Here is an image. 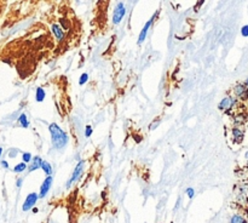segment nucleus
<instances>
[{
    "label": "nucleus",
    "mask_w": 248,
    "mask_h": 223,
    "mask_svg": "<svg viewBox=\"0 0 248 223\" xmlns=\"http://www.w3.org/2000/svg\"><path fill=\"white\" fill-rule=\"evenodd\" d=\"M50 134H51V139H52V144L56 149H62L64 148L68 143V136L64 131H63L57 124H51L50 127Z\"/></svg>",
    "instance_id": "1"
},
{
    "label": "nucleus",
    "mask_w": 248,
    "mask_h": 223,
    "mask_svg": "<svg viewBox=\"0 0 248 223\" xmlns=\"http://www.w3.org/2000/svg\"><path fill=\"white\" fill-rule=\"evenodd\" d=\"M84 167H85V161L84 160H80L79 164L76 165V167H75V170L73 172V175H71V177L69 178V181H68L67 184H66L67 188H69L71 184H73L74 182H76V181L80 178V176H81L82 172H84Z\"/></svg>",
    "instance_id": "2"
},
{
    "label": "nucleus",
    "mask_w": 248,
    "mask_h": 223,
    "mask_svg": "<svg viewBox=\"0 0 248 223\" xmlns=\"http://www.w3.org/2000/svg\"><path fill=\"white\" fill-rule=\"evenodd\" d=\"M126 15V6L124 3H119L115 9H114V13H113V23L114 24H119L121 22V20L125 17Z\"/></svg>",
    "instance_id": "3"
},
{
    "label": "nucleus",
    "mask_w": 248,
    "mask_h": 223,
    "mask_svg": "<svg viewBox=\"0 0 248 223\" xmlns=\"http://www.w3.org/2000/svg\"><path fill=\"white\" fill-rule=\"evenodd\" d=\"M38 199H39V194H36V193H30V194H28L27 198H26V200H24V203H23L22 210H23V211H29L30 209H33L34 205H35L36 201H38Z\"/></svg>",
    "instance_id": "4"
},
{
    "label": "nucleus",
    "mask_w": 248,
    "mask_h": 223,
    "mask_svg": "<svg viewBox=\"0 0 248 223\" xmlns=\"http://www.w3.org/2000/svg\"><path fill=\"white\" fill-rule=\"evenodd\" d=\"M52 181H53L52 176H47V177H46V179H45L44 182H43L41 187H40L39 198H45V196H46V194L49 193L50 188H51V186H52Z\"/></svg>",
    "instance_id": "5"
},
{
    "label": "nucleus",
    "mask_w": 248,
    "mask_h": 223,
    "mask_svg": "<svg viewBox=\"0 0 248 223\" xmlns=\"http://www.w3.org/2000/svg\"><path fill=\"white\" fill-rule=\"evenodd\" d=\"M154 18L155 17H153V18H150L147 23H145V26L143 27V29L140 30V34H139V38H138V44H142L144 40H145V38H147V34H148V30H149V28H150V26L153 24V22H154Z\"/></svg>",
    "instance_id": "6"
},
{
    "label": "nucleus",
    "mask_w": 248,
    "mask_h": 223,
    "mask_svg": "<svg viewBox=\"0 0 248 223\" xmlns=\"http://www.w3.org/2000/svg\"><path fill=\"white\" fill-rule=\"evenodd\" d=\"M41 164H43V160L40 156H34V158H31V161H30V165H29V172H33L38 169L41 167Z\"/></svg>",
    "instance_id": "7"
},
{
    "label": "nucleus",
    "mask_w": 248,
    "mask_h": 223,
    "mask_svg": "<svg viewBox=\"0 0 248 223\" xmlns=\"http://www.w3.org/2000/svg\"><path fill=\"white\" fill-rule=\"evenodd\" d=\"M51 29H52V33L54 34V37H56L57 40H62L63 38H64V33H63V30L61 29V27L58 26V24H52Z\"/></svg>",
    "instance_id": "8"
},
{
    "label": "nucleus",
    "mask_w": 248,
    "mask_h": 223,
    "mask_svg": "<svg viewBox=\"0 0 248 223\" xmlns=\"http://www.w3.org/2000/svg\"><path fill=\"white\" fill-rule=\"evenodd\" d=\"M234 104V100L231 97H225L224 100H221L219 104V109H229L231 106Z\"/></svg>",
    "instance_id": "9"
},
{
    "label": "nucleus",
    "mask_w": 248,
    "mask_h": 223,
    "mask_svg": "<svg viewBox=\"0 0 248 223\" xmlns=\"http://www.w3.org/2000/svg\"><path fill=\"white\" fill-rule=\"evenodd\" d=\"M45 96H46V94H45V91H44V89H43V87H38V89H36V94H35V100H36V102H43V101L45 100Z\"/></svg>",
    "instance_id": "10"
},
{
    "label": "nucleus",
    "mask_w": 248,
    "mask_h": 223,
    "mask_svg": "<svg viewBox=\"0 0 248 223\" xmlns=\"http://www.w3.org/2000/svg\"><path fill=\"white\" fill-rule=\"evenodd\" d=\"M41 169L44 170V172L46 173L47 176H51V173H52V166H51V164H50L49 161H43Z\"/></svg>",
    "instance_id": "11"
},
{
    "label": "nucleus",
    "mask_w": 248,
    "mask_h": 223,
    "mask_svg": "<svg viewBox=\"0 0 248 223\" xmlns=\"http://www.w3.org/2000/svg\"><path fill=\"white\" fill-rule=\"evenodd\" d=\"M18 122H21V125H22L23 127H28V126H29V121H28L27 115H26L24 113L21 114V117H20V119H18Z\"/></svg>",
    "instance_id": "12"
},
{
    "label": "nucleus",
    "mask_w": 248,
    "mask_h": 223,
    "mask_svg": "<svg viewBox=\"0 0 248 223\" xmlns=\"http://www.w3.org/2000/svg\"><path fill=\"white\" fill-rule=\"evenodd\" d=\"M230 223H247V222L242 216H240V215H234V216L231 217Z\"/></svg>",
    "instance_id": "13"
},
{
    "label": "nucleus",
    "mask_w": 248,
    "mask_h": 223,
    "mask_svg": "<svg viewBox=\"0 0 248 223\" xmlns=\"http://www.w3.org/2000/svg\"><path fill=\"white\" fill-rule=\"evenodd\" d=\"M27 169V164H24V163H20V164H17L16 166L13 167V171L15 172H23Z\"/></svg>",
    "instance_id": "14"
},
{
    "label": "nucleus",
    "mask_w": 248,
    "mask_h": 223,
    "mask_svg": "<svg viewBox=\"0 0 248 223\" xmlns=\"http://www.w3.org/2000/svg\"><path fill=\"white\" fill-rule=\"evenodd\" d=\"M234 137H235V141L241 142V139H242V132L240 131V130H237V129H235L234 130Z\"/></svg>",
    "instance_id": "15"
},
{
    "label": "nucleus",
    "mask_w": 248,
    "mask_h": 223,
    "mask_svg": "<svg viewBox=\"0 0 248 223\" xmlns=\"http://www.w3.org/2000/svg\"><path fill=\"white\" fill-rule=\"evenodd\" d=\"M87 80H89V74L84 73V74H81V77H80V79H79V84L80 85H84Z\"/></svg>",
    "instance_id": "16"
},
{
    "label": "nucleus",
    "mask_w": 248,
    "mask_h": 223,
    "mask_svg": "<svg viewBox=\"0 0 248 223\" xmlns=\"http://www.w3.org/2000/svg\"><path fill=\"white\" fill-rule=\"evenodd\" d=\"M22 159H23V163H24V164L30 163V161H31V154H30V153H23Z\"/></svg>",
    "instance_id": "17"
},
{
    "label": "nucleus",
    "mask_w": 248,
    "mask_h": 223,
    "mask_svg": "<svg viewBox=\"0 0 248 223\" xmlns=\"http://www.w3.org/2000/svg\"><path fill=\"white\" fill-rule=\"evenodd\" d=\"M235 92H236V95H238V96L243 95V94H245V86H242V85H237V86L235 87Z\"/></svg>",
    "instance_id": "18"
},
{
    "label": "nucleus",
    "mask_w": 248,
    "mask_h": 223,
    "mask_svg": "<svg viewBox=\"0 0 248 223\" xmlns=\"http://www.w3.org/2000/svg\"><path fill=\"white\" fill-rule=\"evenodd\" d=\"M185 192H187V194H188V196L190 198V199H193V198H194V195H195L194 189H193V188H188Z\"/></svg>",
    "instance_id": "19"
},
{
    "label": "nucleus",
    "mask_w": 248,
    "mask_h": 223,
    "mask_svg": "<svg viewBox=\"0 0 248 223\" xmlns=\"http://www.w3.org/2000/svg\"><path fill=\"white\" fill-rule=\"evenodd\" d=\"M91 135H92V127L90 125H87L86 126V131H85V136L86 137H90Z\"/></svg>",
    "instance_id": "20"
},
{
    "label": "nucleus",
    "mask_w": 248,
    "mask_h": 223,
    "mask_svg": "<svg viewBox=\"0 0 248 223\" xmlns=\"http://www.w3.org/2000/svg\"><path fill=\"white\" fill-rule=\"evenodd\" d=\"M241 34H242L243 37H248V24H247V26H243V27H242Z\"/></svg>",
    "instance_id": "21"
},
{
    "label": "nucleus",
    "mask_w": 248,
    "mask_h": 223,
    "mask_svg": "<svg viewBox=\"0 0 248 223\" xmlns=\"http://www.w3.org/2000/svg\"><path fill=\"white\" fill-rule=\"evenodd\" d=\"M17 154H18V151H17V149H12V151L9 153V156H10V158H15V156L17 155Z\"/></svg>",
    "instance_id": "22"
},
{
    "label": "nucleus",
    "mask_w": 248,
    "mask_h": 223,
    "mask_svg": "<svg viewBox=\"0 0 248 223\" xmlns=\"http://www.w3.org/2000/svg\"><path fill=\"white\" fill-rule=\"evenodd\" d=\"M61 22H62L63 24H64V26H63V28H66V29H68V28H69L68 22H67V21H64V18H62V20H61Z\"/></svg>",
    "instance_id": "23"
},
{
    "label": "nucleus",
    "mask_w": 248,
    "mask_h": 223,
    "mask_svg": "<svg viewBox=\"0 0 248 223\" xmlns=\"http://www.w3.org/2000/svg\"><path fill=\"white\" fill-rule=\"evenodd\" d=\"M1 166L5 167V169H9V164H7V161L3 160V161H1Z\"/></svg>",
    "instance_id": "24"
},
{
    "label": "nucleus",
    "mask_w": 248,
    "mask_h": 223,
    "mask_svg": "<svg viewBox=\"0 0 248 223\" xmlns=\"http://www.w3.org/2000/svg\"><path fill=\"white\" fill-rule=\"evenodd\" d=\"M22 181H23L22 178H18V179H17V187H18V188L22 186Z\"/></svg>",
    "instance_id": "25"
},
{
    "label": "nucleus",
    "mask_w": 248,
    "mask_h": 223,
    "mask_svg": "<svg viewBox=\"0 0 248 223\" xmlns=\"http://www.w3.org/2000/svg\"><path fill=\"white\" fill-rule=\"evenodd\" d=\"M1 152H3V148L0 147V156H1Z\"/></svg>",
    "instance_id": "26"
},
{
    "label": "nucleus",
    "mask_w": 248,
    "mask_h": 223,
    "mask_svg": "<svg viewBox=\"0 0 248 223\" xmlns=\"http://www.w3.org/2000/svg\"><path fill=\"white\" fill-rule=\"evenodd\" d=\"M246 85H247V86H248V79H247V81H246Z\"/></svg>",
    "instance_id": "27"
}]
</instances>
